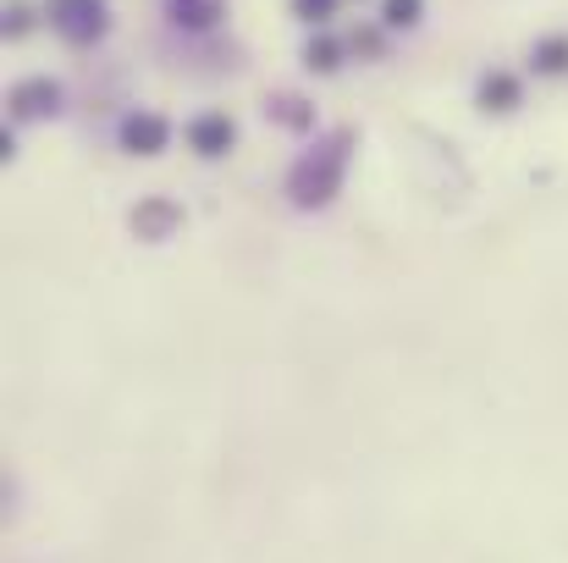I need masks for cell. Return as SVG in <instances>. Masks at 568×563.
I'll return each instance as SVG.
<instances>
[{
	"label": "cell",
	"mask_w": 568,
	"mask_h": 563,
	"mask_svg": "<svg viewBox=\"0 0 568 563\" xmlns=\"http://www.w3.org/2000/svg\"><path fill=\"white\" fill-rule=\"evenodd\" d=\"M166 139H172V128H166L161 117H133V122H128V144H133L139 155H161Z\"/></svg>",
	"instance_id": "cell-1"
},
{
	"label": "cell",
	"mask_w": 568,
	"mask_h": 563,
	"mask_svg": "<svg viewBox=\"0 0 568 563\" xmlns=\"http://www.w3.org/2000/svg\"><path fill=\"white\" fill-rule=\"evenodd\" d=\"M189 139H193L199 155H221V150L232 144V122H226V117H204V122L189 128Z\"/></svg>",
	"instance_id": "cell-2"
},
{
	"label": "cell",
	"mask_w": 568,
	"mask_h": 563,
	"mask_svg": "<svg viewBox=\"0 0 568 563\" xmlns=\"http://www.w3.org/2000/svg\"><path fill=\"white\" fill-rule=\"evenodd\" d=\"M414 6L419 0H392V22H414Z\"/></svg>",
	"instance_id": "cell-3"
}]
</instances>
